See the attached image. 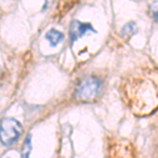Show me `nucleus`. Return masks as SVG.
<instances>
[{
  "instance_id": "f257e3e1",
  "label": "nucleus",
  "mask_w": 158,
  "mask_h": 158,
  "mask_svg": "<svg viewBox=\"0 0 158 158\" xmlns=\"http://www.w3.org/2000/svg\"><path fill=\"white\" fill-rule=\"evenodd\" d=\"M158 78V77H157ZM156 78V79H157ZM156 79H154L151 75H146L144 77H140L139 79L135 80L132 83L133 90L132 93L134 94V104L133 108L138 102L140 96L142 95L141 100L137 110L139 111L140 104L141 106V113H148L151 112L155 108L156 103L158 102V82Z\"/></svg>"
},
{
  "instance_id": "f03ea898",
  "label": "nucleus",
  "mask_w": 158,
  "mask_h": 158,
  "mask_svg": "<svg viewBox=\"0 0 158 158\" xmlns=\"http://www.w3.org/2000/svg\"><path fill=\"white\" fill-rule=\"evenodd\" d=\"M22 133L21 123L14 118H3L0 121V141L3 146H11Z\"/></svg>"
},
{
  "instance_id": "7ed1b4c3",
  "label": "nucleus",
  "mask_w": 158,
  "mask_h": 158,
  "mask_svg": "<svg viewBox=\"0 0 158 158\" xmlns=\"http://www.w3.org/2000/svg\"><path fill=\"white\" fill-rule=\"evenodd\" d=\"M100 81L96 77H85L76 85L75 96L80 101H91L97 97Z\"/></svg>"
},
{
  "instance_id": "20e7f679",
  "label": "nucleus",
  "mask_w": 158,
  "mask_h": 158,
  "mask_svg": "<svg viewBox=\"0 0 158 158\" xmlns=\"http://www.w3.org/2000/svg\"><path fill=\"white\" fill-rule=\"evenodd\" d=\"M89 31H92L93 33H96V31L93 29L92 24L85 23V22H80L78 20H73L71 22L70 27V39L71 41L74 42L78 39V38L82 37Z\"/></svg>"
},
{
  "instance_id": "39448f33",
  "label": "nucleus",
  "mask_w": 158,
  "mask_h": 158,
  "mask_svg": "<svg viewBox=\"0 0 158 158\" xmlns=\"http://www.w3.org/2000/svg\"><path fill=\"white\" fill-rule=\"evenodd\" d=\"M45 39L49 40V42L51 43L52 47H56V45L63 39V34L55 29H51L49 32L45 34Z\"/></svg>"
},
{
  "instance_id": "423d86ee",
  "label": "nucleus",
  "mask_w": 158,
  "mask_h": 158,
  "mask_svg": "<svg viewBox=\"0 0 158 158\" xmlns=\"http://www.w3.org/2000/svg\"><path fill=\"white\" fill-rule=\"evenodd\" d=\"M31 152H32V139H31V135H27V138L24 139L23 146H22V158H29Z\"/></svg>"
},
{
  "instance_id": "0eeeda50",
  "label": "nucleus",
  "mask_w": 158,
  "mask_h": 158,
  "mask_svg": "<svg viewBox=\"0 0 158 158\" xmlns=\"http://www.w3.org/2000/svg\"><path fill=\"white\" fill-rule=\"evenodd\" d=\"M135 32H136V29H135V24L133 22H130L127 25H124V27L122 29V34L129 35V36L133 35Z\"/></svg>"
},
{
  "instance_id": "6e6552de",
  "label": "nucleus",
  "mask_w": 158,
  "mask_h": 158,
  "mask_svg": "<svg viewBox=\"0 0 158 158\" xmlns=\"http://www.w3.org/2000/svg\"><path fill=\"white\" fill-rule=\"evenodd\" d=\"M152 13L154 18L158 20V2H155V3L152 4Z\"/></svg>"
}]
</instances>
